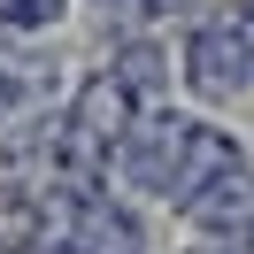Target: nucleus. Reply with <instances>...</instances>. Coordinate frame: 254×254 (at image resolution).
Instances as JSON below:
<instances>
[{"label": "nucleus", "mask_w": 254, "mask_h": 254, "mask_svg": "<svg viewBox=\"0 0 254 254\" xmlns=\"http://www.w3.org/2000/svg\"><path fill=\"white\" fill-rule=\"evenodd\" d=\"M208 254H231V247H208Z\"/></svg>", "instance_id": "3"}, {"label": "nucleus", "mask_w": 254, "mask_h": 254, "mask_svg": "<svg viewBox=\"0 0 254 254\" xmlns=\"http://www.w3.org/2000/svg\"><path fill=\"white\" fill-rule=\"evenodd\" d=\"M239 254H254V223H247V239H239Z\"/></svg>", "instance_id": "2"}, {"label": "nucleus", "mask_w": 254, "mask_h": 254, "mask_svg": "<svg viewBox=\"0 0 254 254\" xmlns=\"http://www.w3.org/2000/svg\"><path fill=\"white\" fill-rule=\"evenodd\" d=\"M192 216H200L208 231H239V239H247V223H254V170H247V162L216 170L200 192H192Z\"/></svg>", "instance_id": "1"}]
</instances>
